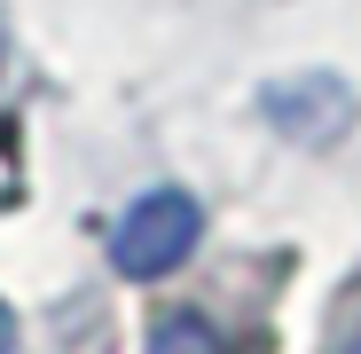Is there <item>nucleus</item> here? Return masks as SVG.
<instances>
[{"label": "nucleus", "instance_id": "obj_1", "mask_svg": "<svg viewBox=\"0 0 361 354\" xmlns=\"http://www.w3.org/2000/svg\"><path fill=\"white\" fill-rule=\"evenodd\" d=\"M197 236H204V205L189 189H149V197H134L126 213H118L110 268L126 283H157V276H173L180 260L197 252Z\"/></svg>", "mask_w": 361, "mask_h": 354}, {"label": "nucleus", "instance_id": "obj_2", "mask_svg": "<svg viewBox=\"0 0 361 354\" xmlns=\"http://www.w3.org/2000/svg\"><path fill=\"white\" fill-rule=\"evenodd\" d=\"M259 110H267V126L290 134L298 150L345 142L353 118H361V102H353V87H345L338 71H283L275 87H259Z\"/></svg>", "mask_w": 361, "mask_h": 354}, {"label": "nucleus", "instance_id": "obj_3", "mask_svg": "<svg viewBox=\"0 0 361 354\" xmlns=\"http://www.w3.org/2000/svg\"><path fill=\"white\" fill-rule=\"evenodd\" d=\"M142 354H220V331L204 315H189V307H173V315L149 323V346Z\"/></svg>", "mask_w": 361, "mask_h": 354}, {"label": "nucleus", "instance_id": "obj_4", "mask_svg": "<svg viewBox=\"0 0 361 354\" xmlns=\"http://www.w3.org/2000/svg\"><path fill=\"white\" fill-rule=\"evenodd\" d=\"M345 323H338V338H330V354H361V283L345 291V307H338Z\"/></svg>", "mask_w": 361, "mask_h": 354}, {"label": "nucleus", "instance_id": "obj_5", "mask_svg": "<svg viewBox=\"0 0 361 354\" xmlns=\"http://www.w3.org/2000/svg\"><path fill=\"white\" fill-rule=\"evenodd\" d=\"M8 346H16V315H8V307H0V354H8Z\"/></svg>", "mask_w": 361, "mask_h": 354}, {"label": "nucleus", "instance_id": "obj_6", "mask_svg": "<svg viewBox=\"0 0 361 354\" xmlns=\"http://www.w3.org/2000/svg\"><path fill=\"white\" fill-rule=\"evenodd\" d=\"M0 64H8V16H0Z\"/></svg>", "mask_w": 361, "mask_h": 354}]
</instances>
